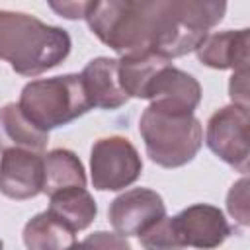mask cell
Here are the masks:
<instances>
[{
	"label": "cell",
	"mask_w": 250,
	"mask_h": 250,
	"mask_svg": "<svg viewBox=\"0 0 250 250\" xmlns=\"http://www.w3.org/2000/svg\"><path fill=\"white\" fill-rule=\"evenodd\" d=\"M70 250H131L127 238L109 232V230H96L88 234L84 240L76 242Z\"/></svg>",
	"instance_id": "21"
},
{
	"label": "cell",
	"mask_w": 250,
	"mask_h": 250,
	"mask_svg": "<svg viewBox=\"0 0 250 250\" xmlns=\"http://www.w3.org/2000/svg\"><path fill=\"white\" fill-rule=\"evenodd\" d=\"M172 219L184 248L215 250L232 234V227L223 211L209 203H193Z\"/></svg>",
	"instance_id": "9"
},
{
	"label": "cell",
	"mask_w": 250,
	"mask_h": 250,
	"mask_svg": "<svg viewBox=\"0 0 250 250\" xmlns=\"http://www.w3.org/2000/svg\"><path fill=\"white\" fill-rule=\"evenodd\" d=\"M49 6H51V10H55L59 16H62L66 20H78V18H84L88 2H62V4L51 2Z\"/></svg>",
	"instance_id": "23"
},
{
	"label": "cell",
	"mask_w": 250,
	"mask_h": 250,
	"mask_svg": "<svg viewBox=\"0 0 250 250\" xmlns=\"http://www.w3.org/2000/svg\"><path fill=\"white\" fill-rule=\"evenodd\" d=\"M21 113L41 131L64 127L92 109L80 74H61L31 80L18 102Z\"/></svg>",
	"instance_id": "4"
},
{
	"label": "cell",
	"mask_w": 250,
	"mask_h": 250,
	"mask_svg": "<svg viewBox=\"0 0 250 250\" xmlns=\"http://www.w3.org/2000/svg\"><path fill=\"white\" fill-rule=\"evenodd\" d=\"M0 193L23 201L43 193V154L6 150L0 156Z\"/></svg>",
	"instance_id": "10"
},
{
	"label": "cell",
	"mask_w": 250,
	"mask_h": 250,
	"mask_svg": "<svg viewBox=\"0 0 250 250\" xmlns=\"http://www.w3.org/2000/svg\"><path fill=\"white\" fill-rule=\"evenodd\" d=\"M143 160L133 143L113 135L98 139L90 150V180L98 191H119L139 180Z\"/></svg>",
	"instance_id": "6"
},
{
	"label": "cell",
	"mask_w": 250,
	"mask_h": 250,
	"mask_svg": "<svg viewBox=\"0 0 250 250\" xmlns=\"http://www.w3.org/2000/svg\"><path fill=\"white\" fill-rule=\"evenodd\" d=\"M80 78L92 107L119 109L129 102V96L119 82V59H92L80 72Z\"/></svg>",
	"instance_id": "11"
},
{
	"label": "cell",
	"mask_w": 250,
	"mask_h": 250,
	"mask_svg": "<svg viewBox=\"0 0 250 250\" xmlns=\"http://www.w3.org/2000/svg\"><path fill=\"white\" fill-rule=\"evenodd\" d=\"M227 12V2L217 0H164L162 31L156 55L164 59L193 53Z\"/></svg>",
	"instance_id": "5"
},
{
	"label": "cell",
	"mask_w": 250,
	"mask_h": 250,
	"mask_svg": "<svg viewBox=\"0 0 250 250\" xmlns=\"http://www.w3.org/2000/svg\"><path fill=\"white\" fill-rule=\"evenodd\" d=\"M248 107L230 104L217 109L205 127V145L213 154L246 176L250 162L248 148Z\"/></svg>",
	"instance_id": "7"
},
{
	"label": "cell",
	"mask_w": 250,
	"mask_h": 250,
	"mask_svg": "<svg viewBox=\"0 0 250 250\" xmlns=\"http://www.w3.org/2000/svg\"><path fill=\"white\" fill-rule=\"evenodd\" d=\"M47 211L62 221L68 229L78 232L94 223L98 215V205L86 188H66L49 195Z\"/></svg>",
	"instance_id": "15"
},
{
	"label": "cell",
	"mask_w": 250,
	"mask_h": 250,
	"mask_svg": "<svg viewBox=\"0 0 250 250\" xmlns=\"http://www.w3.org/2000/svg\"><path fill=\"white\" fill-rule=\"evenodd\" d=\"M21 236L27 250H70L76 244V232L49 211L31 217Z\"/></svg>",
	"instance_id": "17"
},
{
	"label": "cell",
	"mask_w": 250,
	"mask_h": 250,
	"mask_svg": "<svg viewBox=\"0 0 250 250\" xmlns=\"http://www.w3.org/2000/svg\"><path fill=\"white\" fill-rule=\"evenodd\" d=\"M49 143V133L37 129L20 109L18 104L0 107V152L27 150L43 154Z\"/></svg>",
	"instance_id": "14"
},
{
	"label": "cell",
	"mask_w": 250,
	"mask_h": 250,
	"mask_svg": "<svg viewBox=\"0 0 250 250\" xmlns=\"http://www.w3.org/2000/svg\"><path fill=\"white\" fill-rule=\"evenodd\" d=\"M139 242L145 250H184L180 236L174 227V219L164 215L150 229L139 234Z\"/></svg>",
	"instance_id": "19"
},
{
	"label": "cell",
	"mask_w": 250,
	"mask_h": 250,
	"mask_svg": "<svg viewBox=\"0 0 250 250\" xmlns=\"http://www.w3.org/2000/svg\"><path fill=\"white\" fill-rule=\"evenodd\" d=\"M146 156L162 168H180L195 158L203 145L201 121L184 109L150 102L139 119Z\"/></svg>",
	"instance_id": "3"
},
{
	"label": "cell",
	"mask_w": 250,
	"mask_h": 250,
	"mask_svg": "<svg viewBox=\"0 0 250 250\" xmlns=\"http://www.w3.org/2000/svg\"><path fill=\"white\" fill-rule=\"evenodd\" d=\"M66 29L49 25L35 16L0 10V61L21 76H39L59 66L70 53Z\"/></svg>",
	"instance_id": "2"
},
{
	"label": "cell",
	"mask_w": 250,
	"mask_h": 250,
	"mask_svg": "<svg viewBox=\"0 0 250 250\" xmlns=\"http://www.w3.org/2000/svg\"><path fill=\"white\" fill-rule=\"evenodd\" d=\"M164 0L88 2L84 20L92 33L117 55L154 53L162 31Z\"/></svg>",
	"instance_id": "1"
},
{
	"label": "cell",
	"mask_w": 250,
	"mask_h": 250,
	"mask_svg": "<svg viewBox=\"0 0 250 250\" xmlns=\"http://www.w3.org/2000/svg\"><path fill=\"white\" fill-rule=\"evenodd\" d=\"M166 215L160 193L148 188H131L109 203V223L113 232L127 238L139 236Z\"/></svg>",
	"instance_id": "8"
},
{
	"label": "cell",
	"mask_w": 250,
	"mask_h": 250,
	"mask_svg": "<svg viewBox=\"0 0 250 250\" xmlns=\"http://www.w3.org/2000/svg\"><path fill=\"white\" fill-rule=\"evenodd\" d=\"M170 59H164L156 53H139L119 57V82L129 98H146V90L156 72L170 64Z\"/></svg>",
	"instance_id": "18"
},
{
	"label": "cell",
	"mask_w": 250,
	"mask_h": 250,
	"mask_svg": "<svg viewBox=\"0 0 250 250\" xmlns=\"http://www.w3.org/2000/svg\"><path fill=\"white\" fill-rule=\"evenodd\" d=\"M229 96L232 104L248 107V68L234 70L229 82Z\"/></svg>",
	"instance_id": "22"
},
{
	"label": "cell",
	"mask_w": 250,
	"mask_h": 250,
	"mask_svg": "<svg viewBox=\"0 0 250 250\" xmlns=\"http://www.w3.org/2000/svg\"><path fill=\"white\" fill-rule=\"evenodd\" d=\"M148 102H160L184 111L193 113L201 102V84L189 72L176 68L172 62L162 66L150 80L146 98Z\"/></svg>",
	"instance_id": "13"
},
{
	"label": "cell",
	"mask_w": 250,
	"mask_h": 250,
	"mask_svg": "<svg viewBox=\"0 0 250 250\" xmlns=\"http://www.w3.org/2000/svg\"><path fill=\"white\" fill-rule=\"evenodd\" d=\"M0 250H4V242L2 240H0Z\"/></svg>",
	"instance_id": "24"
},
{
	"label": "cell",
	"mask_w": 250,
	"mask_h": 250,
	"mask_svg": "<svg viewBox=\"0 0 250 250\" xmlns=\"http://www.w3.org/2000/svg\"><path fill=\"white\" fill-rule=\"evenodd\" d=\"M250 29H225L209 33L195 49L197 61L217 70H240L248 68Z\"/></svg>",
	"instance_id": "12"
},
{
	"label": "cell",
	"mask_w": 250,
	"mask_h": 250,
	"mask_svg": "<svg viewBox=\"0 0 250 250\" xmlns=\"http://www.w3.org/2000/svg\"><path fill=\"white\" fill-rule=\"evenodd\" d=\"M82 160L68 148H53L43 154V193L53 195L66 188H86Z\"/></svg>",
	"instance_id": "16"
},
{
	"label": "cell",
	"mask_w": 250,
	"mask_h": 250,
	"mask_svg": "<svg viewBox=\"0 0 250 250\" xmlns=\"http://www.w3.org/2000/svg\"><path fill=\"white\" fill-rule=\"evenodd\" d=\"M227 211L242 227H248V178L242 176L227 193Z\"/></svg>",
	"instance_id": "20"
}]
</instances>
